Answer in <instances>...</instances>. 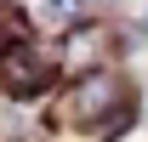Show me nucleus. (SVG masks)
Returning <instances> with one entry per match:
<instances>
[{
	"label": "nucleus",
	"mask_w": 148,
	"mask_h": 142,
	"mask_svg": "<svg viewBox=\"0 0 148 142\" xmlns=\"http://www.w3.org/2000/svg\"><path fill=\"white\" fill-rule=\"evenodd\" d=\"M63 119L80 125V131H91L97 142H114V137L131 125L125 80H120L114 68H86V74L69 85V97H63Z\"/></svg>",
	"instance_id": "obj_1"
},
{
	"label": "nucleus",
	"mask_w": 148,
	"mask_h": 142,
	"mask_svg": "<svg viewBox=\"0 0 148 142\" xmlns=\"http://www.w3.org/2000/svg\"><path fill=\"white\" fill-rule=\"evenodd\" d=\"M0 85L12 91V97H34V91L51 85V57H40L34 46H6L0 51Z\"/></svg>",
	"instance_id": "obj_2"
},
{
	"label": "nucleus",
	"mask_w": 148,
	"mask_h": 142,
	"mask_svg": "<svg viewBox=\"0 0 148 142\" xmlns=\"http://www.w3.org/2000/svg\"><path fill=\"white\" fill-rule=\"evenodd\" d=\"M40 17L51 23V29H80V23H86V0H40Z\"/></svg>",
	"instance_id": "obj_3"
},
{
	"label": "nucleus",
	"mask_w": 148,
	"mask_h": 142,
	"mask_svg": "<svg viewBox=\"0 0 148 142\" xmlns=\"http://www.w3.org/2000/svg\"><path fill=\"white\" fill-rule=\"evenodd\" d=\"M97 6H114V0H97Z\"/></svg>",
	"instance_id": "obj_4"
}]
</instances>
